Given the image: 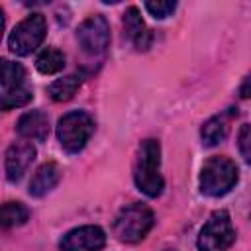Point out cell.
<instances>
[{
	"instance_id": "cell-2",
	"label": "cell",
	"mask_w": 251,
	"mask_h": 251,
	"mask_svg": "<svg viewBox=\"0 0 251 251\" xmlns=\"http://www.w3.org/2000/svg\"><path fill=\"white\" fill-rule=\"evenodd\" d=\"M237 167L227 157H210L200 171V192L212 198L227 194L237 182Z\"/></svg>"
},
{
	"instance_id": "cell-16",
	"label": "cell",
	"mask_w": 251,
	"mask_h": 251,
	"mask_svg": "<svg viewBox=\"0 0 251 251\" xmlns=\"http://www.w3.org/2000/svg\"><path fill=\"white\" fill-rule=\"evenodd\" d=\"M35 67L41 75H55L65 67V55L55 47H45L35 59Z\"/></svg>"
},
{
	"instance_id": "cell-20",
	"label": "cell",
	"mask_w": 251,
	"mask_h": 251,
	"mask_svg": "<svg viewBox=\"0 0 251 251\" xmlns=\"http://www.w3.org/2000/svg\"><path fill=\"white\" fill-rule=\"evenodd\" d=\"M176 8V2H171V0H157V2H145V10L153 16V18H167L175 12Z\"/></svg>"
},
{
	"instance_id": "cell-11",
	"label": "cell",
	"mask_w": 251,
	"mask_h": 251,
	"mask_svg": "<svg viewBox=\"0 0 251 251\" xmlns=\"http://www.w3.org/2000/svg\"><path fill=\"white\" fill-rule=\"evenodd\" d=\"M16 129L25 139L45 141L49 135V118L41 110H29V112L22 114V118L16 124Z\"/></svg>"
},
{
	"instance_id": "cell-14",
	"label": "cell",
	"mask_w": 251,
	"mask_h": 251,
	"mask_svg": "<svg viewBox=\"0 0 251 251\" xmlns=\"http://www.w3.org/2000/svg\"><path fill=\"white\" fill-rule=\"evenodd\" d=\"M80 84H82V75H67V76L53 80L49 84L47 92L55 102H67L75 96V92L80 88Z\"/></svg>"
},
{
	"instance_id": "cell-10",
	"label": "cell",
	"mask_w": 251,
	"mask_h": 251,
	"mask_svg": "<svg viewBox=\"0 0 251 251\" xmlns=\"http://www.w3.org/2000/svg\"><path fill=\"white\" fill-rule=\"evenodd\" d=\"M124 29H126V35L129 37V41L135 45L137 51H147L151 47L153 35L147 29V25L141 20V14H139V10L135 6L126 10V14H124Z\"/></svg>"
},
{
	"instance_id": "cell-9",
	"label": "cell",
	"mask_w": 251,
	"mask_h": 251,
	"mask_svg": "<svg viewBox=\"0 0 251 251\" xmlns=\"http://www.w3.org/2000/svg\"><path fill=\"white\" fill-rule=\"evenodd\" d=\"M35 159V147L31 143H12L6 151L4 157V169H6V178L10 182H18L25 171L29 169V165Z\"/></svg>"
},
{
	"instance_id": "cell-5",
	"label": "cell",
	"mask_w": 251,
	"mask_h": 251,
	"mask_svg": "<svg viewBox=\"0 0 251 251\" xmlns=\"http://www.w3.org/2000/svg\"><path fill=\"white\" fill-rule=\"evenodd\" d=\"M233 241H235V229L229 214L226 210H216L202 226L196 243L200 251H226L231 247Z\"/></svg>"
},
{
	"instance_id": "cell-1",
	"label": "cell",
	"mask_w": 251,
	"mask_h": 251,
	"mask_svg": "<svg viewBox=\"0 0 251 251\" xmlns=\"http://www.w3.org/2000/svg\"><path fill=\"white\" fill-rule=\"evenodd\" d=\"M161 169V147L159 141L155 139H145L139 145L137 151V161H135V184L137 188L149 196V198H157L163 192V176L159 173Z\"/></svg>"
},
{
	"instance_id": "cell-21",
	"label": "cell",
	"mask_w": 251,
	"mask_h": 251,
	"mask_svg": "<svg viewBox=\"0 0 251 251\" xmlns=\"http://www.w3.org/2000/svg\"><path fill=\"white\" fill-rule=\"evenodd\" d=\"M239 96L241 98H251V73L243 78V82L239 86Z\"/></svg>"
},
{
	"instance_id": "cell-12",
	"label": "cell",
	"mask_w": 251,
	"mask_h": 251,
	"mask_svg": "<svg viewBox=\"0 0 251 251\" xmlns=\"http://www.w3.org/2000/svg\"><path fill=\"white\" fill-rule=\"evenodd\" d=\"M237 116V112L233 108L218 114V116H212L208 122H204L202 129H200V137H202V143L206 147H214L218 143H222L229 131V122L231 118Z\"/></svg>"
},
{
	"instance_id": "cell-13",
	"label": "cell",
	"mask_w": 251,
	"mask_h": 251,
	"mask_svg": "<svg viewBox=\"0 0 251 251\" xmlns=\"http://www.w3.org/2000/svg\"><path fill=\"white\" fill-rule=\"evenodd\" d=\"M61 180V169L57 163H45L41 165L35 175L29 180V194L31 196H45L51 188L57 186V182Z\"/></svg>"
},
{
	"instance_id": "cell-7",
	"label": "cell",
	"mask_w": 251,
	"mask_h": 251,
	"mask_svg": "<svg viewBox=\"0 0 251 251\" xmlns=\"http://www.w3.org/2000/svg\"><path fill=\"white\" fill-rule=\"evenodd\" d=\"M76 41L80 49L88 55H102L110 45V25L100 14L86 18L76 29Z\"/></svg>"
},
{
	"instance_id": "cell-18",
	"label": "cell",
	"mask_w": 251,
	"mask_h": 251,
	"mask_svg": "<svg viewBox=\"0 0 251 251\" xmlns=\"http://www.w3.org/2000/svg\"><path fill=\"white\" fill-rule=\"evenodd\" d=\"M31 98H33L31 88H29V86H22V88H18V90L4 92V94H2V100H0V106H2V110H12V108L25 106Z\"/></svg>"
},
{
	"instance_id": "cell-3",
	"label": "cell",
	"mask_w": 251,
	"mask_h": 251,
	"mask_svg": "<svg viewBox=\"0 0 251 251\" xmlns=\"http://www.w3.org/2000/svg\"><path fill=\"white\" fill-rule=\"evenodd\" d=\"M155 218L153 212L139 202H133L120 210V214L114 220V233L124 243H137L141 241L149 229L153 227Z\"/></svg>"
},
{
	"instance_id": "cell-19",
	"label": "cell",
	"mask_w": 251,
	"mask_h": 251,
	"mask_svg": "<svg viewBox=\"0 0 251 251\" xmlns=\"http://www.w3.org/2000/svg\"><path fill=\"white\" fill-rule=\"evenodd\" d=\"M237 147L247 165H251V124H243L237 133Z\"/></svg>"
},
{
	"instance_id": "cell-17",
	"label": "cell",
	"mask_w": 251,
	"mask_h": 251,
	"mask_svg": "<svg viewBox=\"0 0 251 251\" xmlns=\"http://www.w3.org/2000/svg\"><path fill=\"white\" fill-rule=\"evenodd\" d=\"M29 218V210L22 202H6L2 206V226L4 227H14L25 224Z\"/></svg>"
},
{
	"instance_id": "cell-22",
	"label": "cell",
	"mask_w": 251,
	"mask_h": 251,
	"mask_svg": "<svg viewBox=\"0 0 251 251\" xmlns=\"http://www.w3.org/2000/svg\"><path fill=\"white\" fill-rule=\"evenodd\" d=\"M167 251H173V249H167Z\"/></svg>"
},
{
	"instance_id": "cell-15",
	"label": "cell",
	"mask_w": 251,
	"mask_h": 251,
	"mask_svg": "<svg viewBox=\"0 0 251 251\" xmlns=\"http://www.w3.org/2000/svg\"><path fill=\"white\" fill-rule=\"evenodd\" d=\"M0 69H2V75H0L2 76V94L25 86V69L20 63H12V61L4 59Z\"/></svg>"
},
{
	"instance_id": "cell-4",
	"label": "cell",
	"mask_w": 251,
	"mask_h": 251,
	"mask_svg": "<svg viewBox=\"0 0 251 251\" xmlns=\"http://www.w3.org/2000/svg\"><path fill=\"white\" fill-rule=\"evenodd\" d=\"M94 131V122L86 112H69L57 124V137L67 153H78Z\"/></svg>"
},
{
	"instance_id": "cell-8",
	"label": "cell",
	"mask_w": 251,
	"mask_h": 251,
	"mask_svg": "<svg viewBox=\"0 0 251 251\" xmlns=\"http://www.w3.org/2000/svg\"><path fill=\"white\" fill-rule=\"evenodd\" d=\"M106 243V233L98 226H80L63 235L61 251H100Z\"/></svg>"
},
{
	"instance_id": "cell-6",
	"label": "cell",
	"mask_w": 251,
	"mask_h": 251,
	"mask_svg": "<svg viewBox=\"0 0 251 251\" xmlns=\"http://www.w3.org/2000/svg\"><path fill=\"white\" fill-rule=\"evenodd\" d=\"M47 33V22L41 14H31L22 20L8 37V47L16 55H29L35 51Z\"/></svg>"
}]
</instances>
